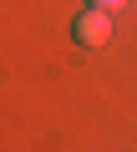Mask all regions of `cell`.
<instances>
[{"instance_id":"cell-1","label":"cell","mask_w":137,"mask_h":152,"mask_svg":"<svg viewBox=\"0 0 137 152\" xmlns=\"http://www.w3.org/2000/svg\"><path fill=\"white\" fill-rule=\"evenodd\" d=\"M71 31H76V41L81 46H107L112 41V10H102V5H92V10H81L76 20H71Z\"/></svg>"},{"instance_id":"cell-2","label":"cell","mask_w":137,"mask_h":152,"mask_svg":"<svg viewBox=\"0 0 137 152\" xmlns=\"http://www.w3.org/2000/svg\"><path fill=\"white\" fill-rule=\"evenodd\" d=\"M92 5H102V10H112V15H117V10L127 5V0H92Z\"/></svg>"}]
</instances>
